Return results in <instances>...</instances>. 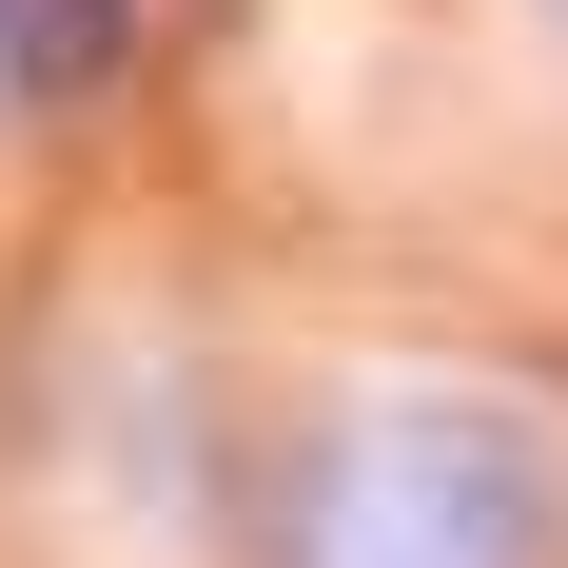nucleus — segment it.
I'll use <instances>...</instances> for the list:
<instances>
[{"instance_id": "obj_1", "label": "nucleus", "mask_w": 568, "mask_h": 568, "mask_svg": "<svg viewBox=\"0 0 568 568\" xmlns=\"http://www.w3.org/2000/svg\"><path fill=\"white\" fill-rule=\"evenodd\" d=\"M568 549V452L510 393H334L314 452L275 470V568H549Z\"/></svg>"}, {"instance_id": "obj_2", "label": "nucleus", "mask_w": 568, "mask_h": 568, "mask_svg": "<svg viewBox=\"0 0 568 568\" xmlns=\"http://www.w3.org/2000/svg\"><path fill=\"white\" fill-rule=\"evenodd\" d=\"M138 59V0H0V99H99Z\"/></svg>"}, {"instance_id": "obj_3", "label": "nucleus", "mask_w": 568, "mask_h": 568, "mask_svg": "<svg viewBox=\"0 0 568 568\" xmlns=\"http://www.w3.org/2000/svg\"><path fill=\"white\" fill-rule=\"evenodd\" d=\"M529 20H549V40H568V0H529Z\"/></svg>"}]
</instances>
